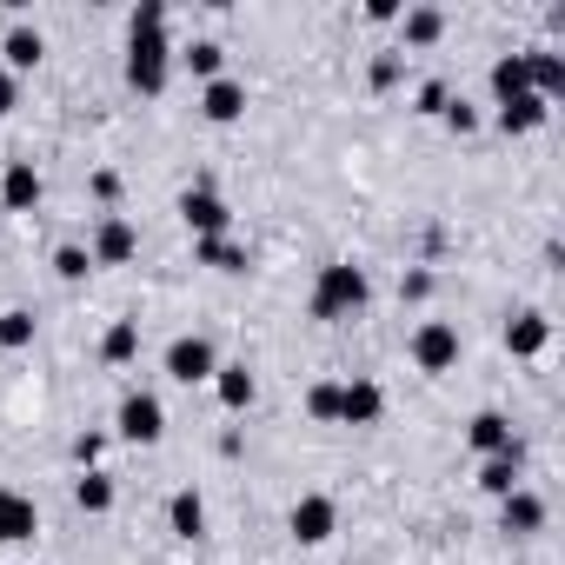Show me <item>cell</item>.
Instances as JSON below:
<instances>
[{
  "mask_svg": "<svg viewBox=\"0 0 565 565\" xmlns=\"http://www.w3.org/2000/svg\"><path fill=\"white\" fill-rule=\"evenodd\" d=\"M519 472H525V452L512 446V452H492V459H479V492L486 499H505V492H519Z\"/></svg>",
  "mask_w": 565,
  "mask_h": 565,
  "instance_id": "18",
  "label": "cell"
},
{
  "mask_svg": "<svg viewBox=\"0 0 565 565\" xmlns=\"http://www.w3.org/2000/svg\"><path fill=\"white\" fill-rule=\"evenodd\" d=\"M0 206H8V213H34V206H41V173H34V160H8V173H0Z\"/></svg>",
  "mask_w": 565,
  "mask_h": 565,
  "instance_id": "13",
  "label": "cell"
},
{
  "mask_svg": "<svg viewBox=\"0 0 565 565\" xmlns=\"http://www.w3.org/2000/svg\"><path fill=\"white\" fill-rule=\"evenodd\" d=\"M134 353H140V327H134V320H114V327L100 333V360H107V366H127Z\"/></svg>",
  "mask_w": 565,
  "mask_h": 565,
  "instance_id": "25",
  "label": "cell"
},
{
  "mask_svg": "<svg viewBox=\"0 0 565 565\" xmlns=\"http://www.w3.org/2000/svg\"><path fill=\"white\" fill-rule=\"evenodd\" d=\"M466 446H472L479 459H492V452H512L519 439H512V419L486 406V413H472V426H466Z\"/></svg>",
  "mask_w": 565,
  "mask_h": 565,
  "instance_id": "15",
  "label": "cell"
},
{
  "mask_svg": "<svg viewBox=\"0 0 565 565\" xmlns=\"http://www.w3.org/2000/svg\"><path fill=\"white\" fill-rule=\"evenodd\" d=\"M545 347H552V320L545 313H512L505 320V353L512 360H539Z\"/></svg>",
  "mask_w": 565,
  "mask_h": 565,
  "instance_id": "12",
  "label": "cell"
},
{
  "mask_svg": "<svg viewBox=\"0 0 565 565\" xmlns=\"http://www.w3.org/2000/svg\"><path fill=\"white\" fill-rule=\"evenodd\" d=\"M525 74H532V94H539V100H558V94H565V54L532 47V54H525Z\"/></svg>",
  "mask_w": 565,
  "mask_h": 565,
  "instance_id": "20",
  "label": "cell"
},
{
  "mask_svg": "<svg viewBox=\"0 0 565 565\" xmlns=\"http://www.w3.org/2000/svg\"><path fill=\"white\" fill-rule=\"evenodd\" d=\"M74 459H81V472H87V466L100 459V433H81V439H74Z\"/></svg>",
  "mask_w": 565,
  "mask_h": 565,
  "instance_id": "35",
  "label": "cell"
},
{
  "mask_svg": "<svg viewBox=\"0 0 565 565\" xmlns=\"http://www.w3.org/2000/svg\"><path fill=\"white\" fill-rule=\"evenodd\" d=\"M220 373V353H213V340H200V333H180L173 347H167V380L173 386H200V380H213Z\"/></svg>",
  "mask_w": 565,
  "mask_h": 565,
  "instance_id": "5",
  "label": "cell"
},
{
  "mask_svg": "<svg viewBox=\"0 0 565 565\" xmlns=\"http://www.w3.org/2000/svg\"><path fill=\"white\" fill-rule=\"evenodd\" d=\"M213 393H220V406H226V413H246V406H253V393H259V380H253L246 366H220V373H213Z\"/></svg>",
  "mask_w": 565,
  "mask_h": 565,
  "instance_id": "23",
  "label": "cell"
},
{
  "mask_svg": "<svg viewBox=\"0 0 565 565\" xmlns=\"http://www.w3.org/2000/svg\"><path fill=\"white\" fill-rule=\"evenodd\" d=\"M499 532H512V539H532V532H545V499L539 492H505L499 499Z\"/></svg>",
  "mask_w": 565,
  "mask_h": 565,
  "instance_id": "11",
  "label": "cell"
},
{
  "mask_svg": "<svg viewBox=\"0 0 565 565\" xmlns=\"http://www.w3.org/2000/svg\"><path fill=\"white\" fill-rule=\"evenodd\" d=\"M426 294H433V273H406L399 279V300H426Z\"/></svg>",
  "mask_w": 565,
  "mask_h": 565,
  "instance_id": "33",
  "label": "cell"
},
{
  "mask_svg": "<svg viewBox=\"0 0 565 565\" xmlns=\"http://www.w3.org/2000/svg\"><path fill=\"white\" fill-rule=\"evenodd\" d=\"M386 419V393L373 380H347L340 386V426H380Z\"/></svg>",
  "mask_w": 565,
  "mask_h": 565,
  "instance_id": "10",
  "label": "cell"
},
{
  "mask_svg": "<svg viewBox=\"0 0 565 565\" xmlns=\"http://www.w3.org/2000/svg\"><path fill=\"white\" fill-rule=\"evenodd\" d=\"M114 193H120V173L100 167V173H94V200H114Z\"/></svg>",
  "mask_w": 565,
  "mask_h": 565,
  "instance_id": "38",
  "label": "cell"
},
{
  "mask_svg": "<svg viewBox=\"0 0 565 565\" xmlns=\"http://www.w3.org/2000/svg\"><path fill=\"white\" fill-rule=\"evenodd\" d=\"M373 87H380V94L399 87V54H380V61H373Z\"/></svg>",
  "mask_w": 565,
  "mask_h": 565,
  "instance_id": "32",
  "label": "cell"
},
{
  "mask_svg": "<svg viewBox=\"0 0 565 565\" xmlns=\"http://www.w3.org/2000/svg\"><path fill=\"white\" fill-rule=\"evenodd\" d=\"M180 220L193 226V239H220V233L233 226V213H226V200H220L213 186H186V193H180Z\"/></svg>",
  "mask_w": 565,
  "mask_h": 565,
  "instance_id": "7",
  "label": "cell"
},
{
  "mask_svg": "<svg viewBox=\"0 0 565 565\" xmlns=\"http://www.w3.org/2000/svg\"><path fill=\"white\" fill-rule=\"evenodd\" d=\"M200 114H206L213 127H233V120L246 114V87H239L233 74H220V81H206V94H200Z\"/></svg>",
  "mask_w": 565,
  "mask_h": 565,
  "instance_id": "14",
  "label": "cell"
},
{
  "mask_svg": "<svg viewBox=\"0 0 565 565\" xmlns=\"http://www.w3.org/2000/svg\"><path fill=\"white\" fill-rule=\"evenodd\" d=\"M21 107V81L14 74H0V114H14Z\"/></svg>",
  "mask_w": 565,
  "mask_h": 565,
  "instance_id": "37",
  "label": "cell"
},
{
  "mask_svg": "<svg viewBox=\"0 0 565 565\" xmlns=\"http://www.w3.org/2000/svg\"><path fill=\"white\" fill-rule=\"evenodd\" d=\"M34 532H41V505L28 492H14V486H0V545H21Z\"/></svg>",
  "mask_w": 565,
  "mask_h": 565,
  "instance_id": "9",
  "label": "cell"
},
{
  "mask_svg": "<svg viewBox=\"0 0 565 565\" xmlns=\"http://www.w3.org/2000/svg\"><path fill=\"white\" fill-rule=\"evenodd\" d=\"M492 120H499V134H539V127L552 120V100H539V94H512Z\"/></svg>",
  "mask_w": 565,
  "mask_h": 565,
  "instance_id": "17",
  "label": "cell"
},
{
  "mask_svg": "<svg viewBox=\"0 0 565 565\" xmlns=\"http://www.w3.org/2000/svg\"><path fill=\"white\" fill-rule=\"evenodd\" d=\"M54 273H61V279H67V287H74V279H87V273H94V253L67 239V246H54Z\"/></svg>",
  "mask_w": 565,
  "mask_h": 565,
  "instance_id": "29",
  "label": "cell"
},
{
  "mask_svg": "<svg viewBox=\"0 0 565 565\" xmlns=\"http://www.w3.org/2000/svg\"><path fill=\"white\" fill-rule=\"evenodd\" d=\"M307 413H313L320 426H340V380H320V386H307Z\"/></svg>",
  "mask_w": 565,
  "mask_h": 565,
  "instance_id": "28",
  "label": "cell"
},
{
  "mask_svg": "<svg viewBox=\"0 0 565 565\" xmlns=\"http://www.w3.org/2000/svg\"><path fill=\"white\" fill-rule=\"evenodd\" d=\"M167 532H173V539H186V545H193V539H206V499H200L193 486H180V492L167 499Z\"/></svg>",
  "mask_w": 565,
  "mask_h": 565,
  "instance_id": "16",
  "label": "cell"
},
{
  "mask_svg": "<svg viewBox=\"0 0 565 565\" xmlns=\"http://www.w3.org/2000/svg\"><path fill=\"white\" fill-rule=\"evenodd\" d=\"M173 74V47H167V0H140L127 14V87L134 94H167Z\"/></svg>",
  "mask_w": 565,
  "mask_h": 565,
  "instance_id": "1",
  "label": "cell"
},
{
  "mask_svg": "<svg viewBox=\"0 0 565 565\" xmlns=\"http://www.w3.org/2000/svg\"><path fill=\"white\" fill-rule=\"evenodd\" d=\"M287 532H294V545H327V539L340 532V505H333L327 492H307V499H294Z\"/></svg>",
  "mask_w": 565,
  "mask_h": 565,
  "instance_id": "6",
  "label": "cell"
},
{
  "mask_svg": "<svg viewBox=\"0 0 565 565\" xmlns=\"http://www.w3.org/2000/svg\"><path fill=\"white\" fill-rule=\"evenodd\" d=\"M0 54H8V74L21 81L28 67H41L47 41H41V28H28V21H21V28H8V41H0Z\"/></svg>",
  "mask_w": 565,
  "mask_h": 565,
  "instance_id": "19",
  "label": "cell"
},
{
  "mask_svg": "<svg viewBox=\"0 0 565 565\" xmlns=\"http://www.w3.org/2000/svg\"><path fill=\"white\" fill-rule=\"evenodd\" d=\"M406 353H413L419 373H452V366H459V327H452V320H419Z\"/></svg>",
  "mask_w": 565,
  "mask_h": 565,
  "instance_id": "4",
  "label": "cell"
},
{
  "mask_svg": "<svg viewBox=\"0 0 565 565\" xmlns=\"http://www.w3.org/2000/svg\"><path fill=\"white\" fill-rule=\"evenodd\" d=\"M94 266H127L134 253H140V233H134V220H120V213H107L100 226H94Z\"/></svg>",
  "mask_w": 565,
  "mask_h": 565,
  "instance_id": "8",
  "label": "cell"
},
{
  "mask_svg": "<svg viewBox=\"0 0 565 565\" xmlns=\"http://www.w3.org/2000/svg\"><path fill=\"white\" fill-rule=\"evenodd\" d=\"M366 300H373V279H366V266L327 259V266H320V279H313V300H307V313H313V320H353V313H366Z\"/></svg>",
  "mask_w": 565,
  "mask_h": 565,
  "instance_id": "2",
  "label": "cell"
},
{
  "mask_svg": "<svg viewBox=\"0 0 565 565\" xmlns=\"http://www.w3.org/2000/svg\"><path fill=\"white\" fill-rule=\"evenodd\" d=\"M114 433H120L127 446H160V439H167V406L134 386V393L120 399V413H114Z\"/></svg>",
  "mask_w": 565,
  "mask_h": 565,
  "instance_id": "3",
  "label": "cell"
},
{
  "mask_svg": "<svg viewBox=\"0 0 565 565\" xmlns=\"http://www.w3.org/2000/svg\"><path fill=\"white\" fill-rule=\"evenodd\" d=\"M439 120H446L452 134H472V127H479V107H466V100H446V107H439Z\"/></svg>",
  "mask_w": 565,
  "mask_h": 565,
  "instance_id": "31",
  "label": "cell"
},
{
  "mask_svg": "<svg viewBox=\"0 0 565 565\" xmlns=\"http://www.w3.org/2000/svg\"><path fill=\"white\" fill-rule=\"evenodd\" d=\"M366 21H373V28H386V21H399V0H366Z\"/></svg>",
  "mask_w": 565,
  "mask_h": 565,
  "instance_id": "36",
  "label": "cell"
},
{
  "mask_svg": "<svg viewBox=\"0 0 565 565\" xmlns=\"http://www.w3.org/2000/svg\"><path fill=\"white\" fill-rule=\"evenodd\" d=\"M399 21H406V47H433V41L446 34V14H439V8H406Z\"/></svg>",
  "mask_w": 565,
  "mask_h": 565,
  "instance_id": "26",
  "label": "cell"
},
{
  "mask_svg": "<svg viewBox=\"0 0 565 565\" xmlns=\"http://www.w3.org/2000/svg\"><path fill=\"white\" fill-rule=\"evenodd\" d=\"M114 499H120V492H114V479H107L100 466H87V472L74 479V505H81L87 519H100V512H114Z\"/></svg>",
  "mask_w": 565,
  "mask_h": 565,
  "instance_id": "21",
  "label": "cell"
},
{
  "mask_svg": "<svg viewBox=\"0 0 565 565\" xmlns=\"http://www.w3.org/2000/svg\"><path fill=\"white\" fill-rule=\"evenodd\" d=\"M0 347H8V353H28V347H34V313H28V307H8V313H0Z\"/></svg>",
  "mask_w": 565,
  "mask_h": 565,
  "instance_id": "27",
  "label": "cell"
},
{
  "mask_svg": "<svg viewBox=\"0 0 565 565\" xmlns=\"http://www.w3.org/2000/svg\"><path fill=\"white\" fill-rule=\"evenodd\" d=\"M193 259H200V266H220V273H246V266H253V253H246L239 239H226V233H220V239H193Z\"/></svg>",
  "mask_w": 565,
  "mask_h": 565,
  "instance_id": "22",
  "label": "cell"
},
{
  "mask_svg": "<svg viewBox=\"0 0 565 565\" xmlns=\"http://www.w3.org/2000/svg\"><path fill=\"white\" fill-rule=\"evenodd\" d=\"M512 94H532V74H525V54H499V61H492V100L505 107Z\"/></svg>",
  "mask_w": 565,
  "mask_h": 565,
  "instance_id": "24",
  "label": "cell"
},
{
  "mask_svg": "<svg viewBox=\"0 0 565 565\" xmlns=\"http://www.w3.org/2000/svg\"><path fill=\"white\" fill-rule=\"evenodd\" d=\"M446 100H452V94H446V87H439V81H426V87H419V114H439V107H446Z\"/></svg>",
  "mask_w": 565,
  "mask_h": 565,
  "instance_id": "34",
  "label": "cell"
},
{
  "mask_svg": "<svg viewBox=\"0 0 565 565\" xmlns=\"http://www.w3.org/2000/svg\"><path fill=\"white\" fill-rule=\"evenodd\" d=\"M180 61H186V67H193L200 81H220V67H226V54H220V41H193V47H186Z\"/></svg>",
  "mask_w": 565,
  "mask_h": 565,
  "instance_id": "30",
  "label": "cell"
}]
</instances>
